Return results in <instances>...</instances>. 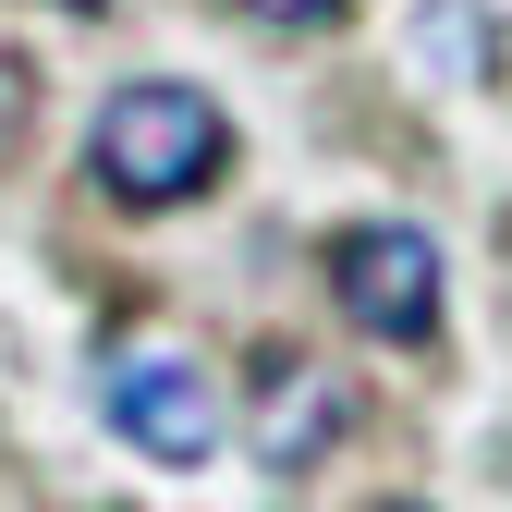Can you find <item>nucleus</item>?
<instances>
[{"instance_id": "1", "label": "nucleus", "mask_w": 512, "mask_h": 512, "mask_svg": "<svg viewBox=\"0 0 512 512\" xmlns=\"http://www.w3.org/2000/svg\"><path fill=\"white\" fill-rule=\"evenodd\" d=\"M86 171L122 208H183V196H208V183L232 171V122H220V98L171 86V74L110 86L98 122H86Z\"/></svg>"}, {"instance_id": "2", "label": "nucleus", "mask_w": 512, "mask_h": 512, "mask_svg": "<svg viewBox=\"0 0 512 512\" xmlns=\"http://www.w3.org/2000/svg\"><path fill=\"white\" fill-rule=\"evenodd\" d=\"M330 305L354 317L366 342H427V330H439V244L403 232V220L330 232Z\"/></svg>"}, {"instance_id": "3", "label": "nucleus", "mask_w": 512, "mask_h": 512, "mask_svg": "<svg viewBox=\"0 0 512 512\" xmlns=\"http://www.w3.org/2000/svg\"><path fill=\"white\" fill-rule=\"evenodd\" d=\"M98 403H110V427L135 439L147 464H208V439H220V391H208V366H183V354H122L98 378Z\"/></svg>"}, {"instance_id": "4", "label": "nucleus", "mask_w": 512, "mask_h": 512, "mask_svg": "<svg viewBox=\"0 0 512 512\" xmlns=\"http://www.w3.org/2000/svg\"><path fill=\"white\" fill-rule=\"evenodd\" d=\"M342 427H354L342 366H317V354H269V366H256V415H244V439H256V464H269V476H305Z\"/></svg>"}, {"instance_id": "5", "label": "nucleus", "mask_w": 512, "mask_h": 512, "mask_svg": "<svg viewBox=\"0 0 512 512\" xmlns=\"http://www.w3.org/2000/svg\"><path fill=\"white\" fill-rule=\"evenodd\" d=\"M244 13H256V25H342L354 0H244Z\"/></svg>"}, {"instance_id": "6", "label": "nucleus", "mask_w": 512, "mask_h": 512, "mask_svg": "<svg viewBox=\"0 0 512 512\" xmlns=\"http://www.w3.org/2000/svg\"><path fill=\"white\" fill-rule=\"evenodd\" d=\"M25 98H37V86H25V61H0V135H25Z\"/></svg>"}, {"instance_id": "7", "label": "nucleus", "mask_w": 512, "mask_h": 512, "mask_svg": "<svg viewBox=\"0 0 512 512\" xmlns=\"http://www.w3.org/2000/svg\"><path fill=\"white\" fill-rule=\"evenodd\" d=\"M378 512H427V500H378Z\"/></svg>"}, {"instance_id": "8", "label": "nucleus", "mask_w": 512, "mask_h": 512, "mask_svg": "<svg viewBox=\"0 0 512 512\" xmlns=\"http://www.w3.org/2000/svg\"><path fill=\"white\" fill-rule=\"evenodd\" d=\"M74 13H110V0H74Z\"/></svg>"}]
</instances>
